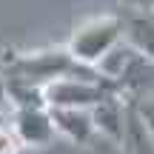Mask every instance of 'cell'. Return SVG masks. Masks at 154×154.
Masks as SVG:
<instances>
[{"label":"cell","instance_id":"277c9868","mask_svg":"<svg viewBox=\"0 0 154 154\" xmlns=\"http://www.w3.org/2000/svg\"><path fill=\"white\" fill-rule=\"evenodd\" d=\"M9 131L14 134L20 149H46L57 137L54 123H51L49 106H11V126Z\"/></svg>","mask_w":154,"mask_h":154},{"label":"cell","instance_id":"ba28073f","mask_svg":"<svg viewBox=\"0 0 154 154\" xmlns=\"http://www.w3.org/2000/svg\"><path fill=\"white\" fill-rule=\"evenodd\" d=\"M120 154H154V134L146 126V120L137 114L134 100L128 103V114H126V128H123V140H120Z\"/></svg>","mask_w":154,"mask_h":154},{"label":"cell","instance_id":"7a4b0ae2","mask_svg":"<svg viewBox=\"0 0 154 154\" xmlns=\"http://www.w3.org/2000/svg\"><path fill=\"white\" fill-rule=\"evenodd\" d=\"M0 72H3L6 80H23V83H34V86H46L57 77L83 74V72H94V69L80 66L69 54L66 46H49V49H32V51H6Z\"/></svg>","mask_w":154,"mask_h":154},{"label":"cell","instance_id":"52a82bcc","mask_svg":"<svg viewBox=\"0 0 154 154\" xmlns=\"http://www.w3.org/2000/svg\"><path fill=\"white\" fill-rule=\"evenodd\" d=\"M123 23H126V40L131 49H137L149 63H154V9H123Z\"/></svg>","mask_w":154,"mask_h":154},{"label":"cell","instance_id":"7c38bea8","mask_svg":"<svg viewBox=\"0 0 154 154\" xmlns=\"http://www.w3.org/2000/svg\"><path fill=\"white\" fill-rule=\"evenodd\" d=\"M126 6H131V9H154V0H126Z\"/></svg>","mask_w":154,"mask_h":154},{"label":"cell","instance_id":"6da1fadb","mask_svg":"<svg viewBox=\"0 0 154 154\" xmlns=\"http://www.w3.org/2000/svg\"><path fill=\"white\" fill-rule=\"evenodd\" d=\"M123 34H126L123 11H100V14L83 17L72 29L66 49L80 66L97 69L123 43Z\"/></svg>","mask_w":154,"mask_h":154},{"label":"cell","instance_id":"5b68a950","mask_svg":"<svg viewBox=\"0 0 154 154\" xmlns=\"http://www.w3.org/2000/svg\"><path fill=\"white\" fill-rule=\"evenodd\" d=\"M128 103H131V97H128V94L114 91V94H109L106 100H100V103L94 106V109H91V123H94L97 137H103V140H109V143L120 146L123 128H126Z\"/></svg>","mask_w":154,"mask_h":154},{"label":"cell","instance_id":"9c48e42d","mask_svg":"<svg viewBox=\"0 0 154 154\" xmlns=\"http://www.w3.org/2000/svg\"><path fill=\"white\" fill-rule=\"evenodd\" d=\"M131 100H134L137 114L146 120V126H149L151 134H154V97H131Z\"/></svg>","mask_w":154,"mask_h":154},{"label":"cell","instance_id":"8fae6325","mask_svg":"<svg viewBox=\"0 0 154 154\" xmlns=\"http://www.w3.org/2000/svg\"><path fill=\"white\" fill-rule=\"evenodd\" d=\"M6 109H11V106H9V94H6V77L0 72V114H3Z\"/></svg>","mask_w":154,"mask_h":154},{"label":"cell","instance_id":"30bf717a","mask_svg":"<svg viewBox=\"0 0 154 154\" xmlns=\"http://www.w3.org/2000/svg\"><path fill=\"white\" fill-rule=\"evenodd\" d=\"M17 151H20V146H17L14 134L0 126V154H17Z\"/></svg>","mask_w":154,"mask_h":154},{"label":"cell","instance_id":"8992f818","mask_svg":"<svg viewBox=\"0 0 154 154\" xmlns=\"http://www.w3.org/2000/svg\"><path fill=\"white\" fill-rule=\"evenodd\" d=\"M49 111H51L57 137H63L66 143L88 149L97 140V131L91 123V109H49Z\"/></svg>","mask_w":154,"mask_h":154},{"label":"cell","instance_id":"3957f363","mask_svg":"<svg viewBox=\"0 0 154 154\" xmlns=\"http://www.w3.org/2000/svg\"><path fill=\"white\" fill-rule=\"evenodd\" d=\"M120 91L114 83H109L103 74L83 72V74H66L43 86V100L49 109H94L100 100Z\"/></svg>","mask_w":154,"mask_h":154}]
</instances>
